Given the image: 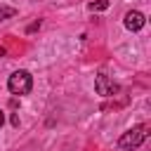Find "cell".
<instances>
[{
  "mask_svg": "<svg viewBox=\"0 0 151 151\" xmlns=\"http://www.w3.org/2000/svg\"><path fill=\"white\" fill-rule=\"evenodd\" d=\"M2 123H5V113L0 111V127H2Z\"/></svg>",
  "mask_w": 151,
  "mask_h": 151,
  "instance_id": "obj_7",
  "label": "cell"
},
{
  "mask_svg": "<svg viewBox=\"0 0 151 151\" xmlns=\"http://www.w3.org/2000/svg\"><path fill=\"white\" fill-rule=\"evenodd\" d=\"M9 17H14V7L0 5V21H5V19H9Z\"/></svg>",
  "mask_w": 151,
  "mask_h": 151,
  "instance_id": "obj_5",
  "label": "cell"
},
{
  "mask_svg": "<svg viewBox=\"0 0 151 151\" xmlns=\"http://www.w3.org/2000/svg\"><path fill=\"white\" fill-rule=\"evenodd\" d=\"M7 87L12 94H28L31 87H33V78L28 71H14L7 80Z\"/></svg>",
  "mask_w": 151,
  "mask_h": 151,
  "instance_id": "obj_2",
  "label": "cell"
},
{
  "mask_svg": "<svg viewBox=\"0 0 151 151\" xmlns=\"http://www.w3.org/2000/svg\"><path fill=\"white\" fill-rule=\"evenodd\" d=\"M146 134H149V127H146V125H134V127H130L127 132H123V137L118 139V146L125 149V151H132V149H137V146L146 139Z\"/></svg>",
  "mask_w": 151,
  "mask_h": 151,
  "instance_id": "obj_1",
  "label": "cell"
},
{
  "mask_svg": "<svg viewBox=\"0 0 151 151\" xmlns=\"http://www.w3.org/2000/svg\"><path fill=\"white\" fill-rule=\"evenodd\" d=\"M144 24H146V19H144V14H142V12L132 9V12H127V14H125V28H127V31H139Z\"/></svg>",
  "mask_w": 151,
  "mask_h": 151,
  "instance_id": "obj_4",
  "label": "cell"
},
{
  "mask_svg": "<svg viewBox=\"0 0 151 151\" xmlns=\"http://www.w3.org/2000/svg\"><path fill=\"white\" fill-rule=\"evenodd\" d=\"M94 90H97V94H101V97H111V94H116L118 92V83H113L109 76H104V73H99L97 78H94Z\"/></svg>",
  "mask_w": 151,
  "mask_h": 151,
  "instance_id": "obj_3",
  "label": "cell"
},
{
  "mask_svg": "<svg viewBox=\"0 0 151 151\" xmlns=\"http://www.w3.org/2000/svg\"><path fill=\"white\" fill-rule=\"evenodd\" d=\"M109 7V0H97V2H90V9H106Z\"/></svg>",
  "mask_w": 151,
  "mask_h": 151,
  "instance_id": "obj_6",
  "label": "cell"
}]
</instances>
